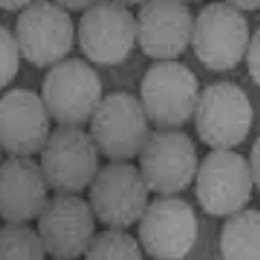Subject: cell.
Masks as SVG:
<instances>
[{
	"label": "cell",
	"instance_id": "6da1fadb",
	"mask_svg": "<svg viewBox=\"0 0 260 260\" xmlns=\"http://www.w3.org/2000/svg\"><path fill=\"white\" fill-rule=\"evenodd\" d=\"M200 99L196 75L177 61H158L149 66L141 83V104L156 128L186 125L194 116Z\"/></svg>",
	"mask_w": 260,
	"mask_h": 260
},
{
	"label": "cell",
	"instance_id": "7a4b0ae2",
	"mask_svg": "<svg viewBox=\"0 0 260 260\" xmlns=\"http://www.w3.org/2000/svg\"><path fill=\"white\" fill-rule=\"evenodd\" d=\"M42 101L59 127H83L103 101L99 75L87 61L64 59L45 75Z\"/></svg>",
	"mask_w": 260,
	"mask_h": 260
},
{
	"label": "cell",
	"instance_id": "3957f363",
	"mask_svg": "<svg viewBox=\"0 0 260 260\" xmlns=\"http://www.w3.org/2000/svg\"><path fill=\"white\" fill-rule=\"evenodd\" d=\"M250 39V26L243 12L229 2H215L198 12L191 44L201 64L213 71H225L243 61Z\"/></svg>",
	"mask_w": 260,
	"mask_h": 260
},
{
	"label": "cell",
	"instance_id": "277c9868",
	"mask_svg": "<svg viewBox=\"0 0 260 260\" xmlns=\"http://www.w3.org/2000/svg\"><path fill=\"white\" fill-rule=\"evenodd\" d=\"M149 134L144 108L128 92L104 95L90 120L92 139L99 153L111 161H127L139 156Z\"/></svg>",
	"mask_w": 260,
	"mask_h": 260
},
{
	"label": "cell",
	"instance_id": "5b68a950",
	"mask_svg": "<svg viewBox=\"0 0 260 260\" xmlns=\"http://www.w3.org/2000/svg\"><path fill=\"white\" fill-rule=\"evenodd\" d=\"M89 203L101 224L123 231L144 215L149 205V187L137 167L111 161L92 180Z\"/></svg>",
	"mask_w": 260,
	"mask_h": 260
},
{
	"label": "cell",
	"instance_id": "8992f818",
	"mask_svg": "<svg viewBox=\"0 0 260 260\" xmlns=\"http://www.w3.org/2000/svg\"><path fill=\"white\" fill-rule=\"evenodd\" d=\"M98 146L82 127H57L40 153L49 187L59 194H78L98 175Z\"/></svg>",
	"mask_w": 260,
	"mask_h": 260
},
{
	"label": "cell",
	"instance_id": "52a82bcc",
	"mask_svg": "<svg viewBox=\"0 0 260 260\" xmlns=\"http://www.w3.org/2000/svg\"><path fill=\"white\" fill-rule=\"evenodd\" d=\"M253 179L250 163L231 149H213L196 172V198L213 217H231L251 200Z\"/></svg>",
	"mask_w": 260,
	"mask_h": 260
},
{
	"label": "cell",
	"instance_id": "ba28073f",
	"mask_svg": "<svg viewBox=\"0 0 260 260\" xmlns=\"http://www.w3.org/2000/svg\"><path fill=\"white\" fill-rule=\"evenodd\" d=\"M139 170L149 191L172 196L186 191L196 179L198 154L186 132L158 128L139 153Z\"/></svg>",
	"mask_w": 260,
	"mask_h": 260
},
{
	"label": "cell",
	"instance_id": "9c48e42d",
	"mask_svg": "<svg viewBox=\"0 0 260 260\" xmlns=\"http://www.w3.org/2000/svg\"><path fill=\"white\" fill-rule=\"evenodd\" d=\"M253 108L245 90L233 82H217L200 94L194 123L201 142L213 149H231L246 139Z\"/></svg>",
	"mask_w": 260,
	"mask_h": 260
},
{
	"label": "cell",
	"instance_id": "30bf717a",
	"mask_svg": "<svg viewBox=\"0 0 260 260\" xmlns=\"http://www.w3.org/2000/svg\"><path fill=\"white\" fill-rule=\"evenodd\" d=\"M73 35V21L59 2H31L16 23L21 54L37 68H52L64 61Z\"/></svg>",
	"mask_w": 260,
	"mask_h": 260
},
{
	"label": "cell",
	"instance_id": "8fae6325",
	"mask_svg": "<svg viewBox=\"0 0 260 260\" xmlns=\"http://www.w3.org/2000/svg\"><path fill=\"white\" fill-rule=\"evenodd\" d=\"M196 238V213L186 200L175 196L153 200L139 220V241L154 260L186 258Z\"/></svg>",
	"mask_w": 260,
	"mask_h": 260
},
{
	"label": "cell",
	"instance_id": "7c38bea8",
	"mask_svg": "<svg viewBox=\"0 0 260 260\" xmlns=\"http://www.w3.org/2000/svg\"><path fill=\"white\" fill-rule=\"evenodd\" d=\"M37 220L44 248L56 260L80 258L95 238V213L78 194L56 192Z\"/></svg>",
	"mask_w": 260,
	"mask_h": 260
},
{
	"label": "cell",
	"instance_id": "4fadbf2b",
	"mask_svg": "<svg viewBox=\"0 0 260 260\" xmlns=\"http://www.w3.org/2000/svg\"><path fill=\"white\" fill-rule=\"evenodd\" d=\"M137 42V23L123 4L95 2L78 23V45L98 66L123 62Z\"/></svg>",
	"mask_w": 260,
	"mask_h": 260
},
{
	"label": "cell",
	"instance_id": "5bb4252c",
	"mask_svg": "<svg viewBox=\"0 0 260 260\" xmlns=\"http://www.w3.org/2000/svg\"><path fill=\"white\" fill-rule=\"evenodd\" d=\"M50 136V115L42 95L28 89H12L0 101V142L9 156L42 153Z\"/></svg>",
	"mask_w": 260,
	"mask_h": 260
},
{
	"label": "cell",
	"instance_id": "9a60e30c",
	"mask_svg": "<svg viewBox=\"0 0 260 260\" xmlns=\"http://www.w3.org/2000/svg\"><path fill=\"white\" fill-rule=\"evenodd\" d=\"M137 44L144 56L174 61L192 42L194 18L184 2H146L137 12Z\"/></svg>",
	"mask_w": 260,
	"mask_h": 260
},
{
	"label": "cell",
	"instance_id": "2e32d148",
	"mask_svg": "<svg viewBox=\"0 0 260 260\" xmlns=\"http://www.w3.org/2000/svg\"><path fill=\"white\" fill-rule=\"evenodd\" d=\"M50 189L40 163L26 156H9L0 170V213L7 224L39 219Z\"/></svg>",
	"mask_w": 260,
	"mask_h": 260
},
{
	"label": "cell",
	"instance_id": "e0dca14e",
	"mask_svg": "<svg viewBox=\"0 0 260 260\" xmlns=\"http://www.w3.org/2000/svg\"><path fill=\"white\" fill-rule=\"evenodd\" d=\"M222 260H260V210L231 215L220 231Z\"/></svg>",
	"mask_w": 260,
	"mask_h": 260
},
{
	"label": "cell",
	"instance_id": "ac0fdd59",
	"mask_svg": "<svg viewBox=\"0 0 260 260\" xmlns=\"http://www.w3.org/2000/svg\"><path fill=\"white\" fill-rule=\"evenodd\" d=\"M39 231L26 224H6L0 231V260H45Z\"/></svg>",
	"mask_w": 260,
	"mask_h": 260
},
{
	"label": "cell",
	"instance_id": "d6986e66",
	"mask_svg": "<svg viewBox=\"0 0 260 260\" xmlns=\"http://www.w3.org/2000/svg\"><path fill=\"white\" fill-rule=\"evenodd\" d=\"M85 260H142V251L136 238L120 229H106L95 234L87 248Z\"/></svg>",
	"mask_w": 260,
	"mask_h": 260
},
{
	"label": "cell",
	"instance_id": "ffe728a7",
	"mask_svg": "<svg viewBox=\"0 0 260 260\" xmlns=\"http://www.w3.org/2000/svg\"><path fill=\"white\" fill-rule=\"evenodd\" d=\"M0 44H2V87H7L18 75L19 56L23 54H21L16 33H12L6 24H2L0 28Z\"/></svg>",
	"mask_w": 260,
	"mask_h": 260
},
{
	"label": "cell",
	"instance_id": "44dd1931",
	"mask_svg": "<svg viewBox=\"0 0 260 260\" xmlns=\"http://www.w3.org/2000/svg\"><path fill=\"white\" fill-rule=\"evenodd\" d=\"M246 66H248L251 80L260 87V28L250 39L248 50H246Z\"/></svg>",
	"mask_w": 260,
	"mask_h": 260
},
{
	"label": "cell",
	"instance_id": "7402d4cb",
	"mask_svg": "<svg viewBox=\"0 0 260 260\" xmlns=\"http://www.w3.org/2000/svg\"><path fill=\"white\" fill-rule=\"evenodd\" d=\"M248 163H250L251 179H253V186L260 191V137L255 141V144L251 146Z\"/></svg>",
	"mask_w": 260,
	"mask_h": 260
},
{
	"label": "cell",
	"instance_id": "603a6c76",
	"mask_svg": "<svg viewBox=\"0 0 260 260\" xmlns=\"http://www.w3.org/2000/svg\"><path fill=\"white\" fill-rule=\"evenodd\" d=\"M59 6L64 7L66 11L73 9V11H83L85 12L87 9H90L94 6V2H59Z\"/></svg>",
	"mask_w": 260,
	"mask_h": 260
},
{
	"label": "cell",
	"instance_id": "cb8c5ba5",
	"mask_svg": "<svg viewBox=\"0 0 260 260\" xmlns=\"http://www.w3.org/2000/svg\"><path fill=\"white\" fill-rule=\"evenodd\" d=\"M233 7H236L238 11H257L260 9V0L257 2H250V0H246V2H229Z\"/></svg>",
	"mask_w": 260,
	"mask_h": 260
},
{
	"label": "cell",
	"instance_id": "d4e9b609",
	"mask_svg": "<svg viewBox=\"0 0 260 260\" xmlns=\"http://www.w3.org/2000/svg\"><path fill=\"white\" fill-rule=\"evenodd\" d=\"M30 4L31 2H2V7L7 11H21L23 12L28 6H30Z\"/></svg>",
	"mask_w": 260,
	"mask_h": 260
}]
</instances>
